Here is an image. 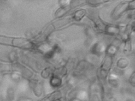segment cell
<instances>
[{"mask_svg": "<svg viewBox=\"0 0 135 101\" xmlns=\"http://www.w3.org/2000/svg\"><path fill=\"white\" fill-rule=\"evenodd\" d=\"M129 82L133 86H134L135 85V73L134 72L131 75L129 79Z\"/></svg>", "mask_w": 135, "mask_h": 101, "instance_id": "obj_6", "label": "cell"}, {"mask_svg": "<svg viewBox=\"0 0 135 101\" xmlns=\"http://www.w3.org/2000/svg\"><path fill=\"white\" fill-rule=\"evenodd\" d=\"M61 95V94L60 91H56L52 93L49 96L45 97L40 101H54L59 98Z\"/></svg>", "mask_w": 135, "mask_h": 101, "instance_id": "obj_2", "label": "cell"}, {"mask_svg": "<svg viewBox=\"0 0 135 101\" xmlns=\"http://www.w3.org/2000/svg\"><path fill=\"white\" fill-rule=\"evenodd\" d=\"M50 70L47 68L44 69L41 73V75L43 78H48L50 75Z\"/></svg>", "mask_w": 135, "mask_h": 101, "instance_id": "obj_5", "label": "cell"}, {"mask_svg": "<svg viewBox=\"0 0 135 101\" xmlns=\"http://www.w3.org/2000/svg\"><path fill=\"white\" fill-rule=\"evenodd\" d=\"M128 63L126 60L119 61L117 63V67L121 69H124L128 65Z\"/></svg>", "mask_w": 135, "mask_h": 101, "instance_id": "obj_4", "label": "cell"}, {"mask_svg": "<svg viewBox=\"0 0 135 101\" xmlns=\"http://www.w3.org/2000/svg\"><path fill=\"white\" fill-rule=\"evenodd\" d=\"M66 69L64 67H61L55 70L52 73L61 78L66 73Z\"/></svg>", "mask_w": 135, "mask_h": 101, "instance_id": "obj_3", "label": "cell"}, {"mask_svg": "<svg viewBox=\"0 0 135 101\" xmlns=\"http://www.w3.org/2000/svg\"><path fill=\"white\" fill-rule=\"evenodd\" d=\"M51 86L54 88L60 87L62 83V79L61 77L52 73L50 80Z\"/></svg>", "mask_w": 135, "mask_h": 101, "instance_id": "obj_1", "label": "cell"}]
</instances>
